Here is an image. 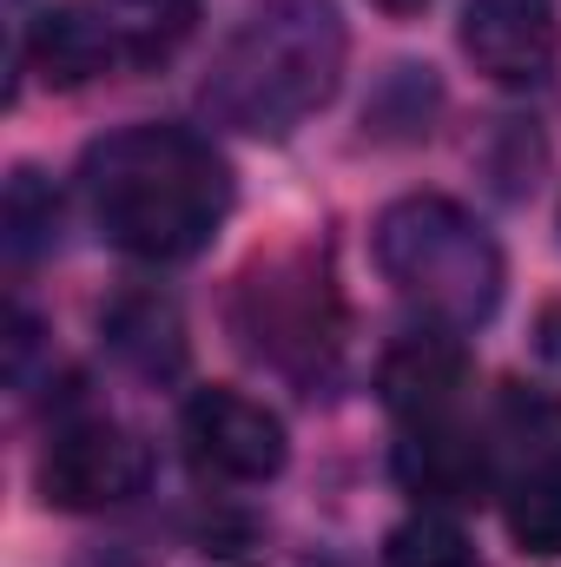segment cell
<instances>
[{
  "mask_svg": "<svg viewBox=\"0 0 561 567\" xmlns=\"http://www.w3.org/2000/svg\"><path fill=\"white\" fill-rule=\"evenodd\" d=\"M20 60H27V73L40 86L80 93V86H93L120 60V47H113V33H106L93 0H47L27 20V33H20Z\"/></svg>",
  "mask_w": 561,
  "mask_h": 567,
  "instance_id": "9c48e42d",
  "label": "cell"
},
{
  "mask_svg": "<svg viewBox=\"0 0 561 567\" xmlns=\"http://www.w3.org/2000/svg\"><path fill=\"white\" fill-rule=\"evenodd\" d=\"M100 337H106L113 363L145 383H172L185 370V317L152 284H126L100 303Z\"/></svg>",
  "mask_w": 561,
  "mask_h": 567,
  "instance_id": "8fae6325",
  "label": "cell"
},
{
  "mask_svg": "<svg viewBox=\"0 0 561 567\" xmlns=\"http://www.w3.org/2000/svg\"><path fill=\"white\" fill-rule=\"evenodd\" d=\"M397 482L417 495L422 508H476V502L502 482L496 442L456 429L449 416L410 423V435L397 442Z\"/></svg>",
  "mask_w": 561,
  "mask_h": 567,
  "instance_id": "ba28073f",
  "label": "cell"
},
{
  "mask_svg": "<svg viewBox=\"0 0 561 567\" xmlns=\"http://www.w3.org/2000/svg\"><path fill=\"white\" fill-rule=\"evenodd\" d=\"M0 225H7V258H13V265H33V258H47V251L60 245V198H53V185H47L33 165H20V172L7 178V212H0Z\"/></svg>",
  "mask_w": 561,
  "mask_h": 567,
  "instance_id": "5bb4252c",
  "label": "cell"
},
{
  "mask_svg": "<svg viewBox=\"0 0 561 567\" xmlns=\"http://www.w3.org/2000/svg\"><path fill=\"white\" fill-rule=\"evenodd\" d=\"M384 567H482V555L469 548V535L442 515H410L384 535Z\"/></svg>",
  "mask_w": 561,
  "mask_h": 567,
  "instance_id": "9a60e30c",
  "label": "cell"
},
{
  "mask_svg": "<svg viewBox=\"0 0 561 567\" xmlns=\"http://www.w3.org/2000/svg\"><path fill=\"white\" fill-rule=\"evenodd\" d=\"M462 53L476 60L482 80H496L509 93L542 86L561 53L555 0H469L462 7Z\"/></svg>",
  "mask_w": 561,
  "mask_h": 567,
  "instance_id": "52a82bcc",
  "label": "cell"
},
{
  "mask_svg": "<svg viewBox=\"0 0 561 567\" xmlns=\"http://www.w3.org/2000/svg\"><path fill=\"white\" fill-rule=\"evenodd\" d=\"M542 350L561 363V303H549V310H542Z\"/></svg>",
  "mask_w": 561,
  "mask_h": 567,
  "instance_id": "2e32d148",
  "label": "cell"
},
{
  "mask_svg": "<svg viewBox=\"0 0 561 567\" xmlns=\"http://www.w3.org/2000/svg\"><path fill=\"white\" fill-rule=\"evenodd\" d=\"M178 423H185V449H192L198 475H218V482H238V488L272 482L284 468V455H290L278 416H272L258 396L225 390V383L198 390Z\"/></svg>",
  "mask_w": 561,
  "mask_h": 567,
  "instance_id": "8992f818",
  "label": "cell"
},
{
  "mask_svg": "<svg viewBox=\"0 0 561 567\" xmlns=\"http://www.w3.org/2000/svg\"><path fill=\"white\" fill-rule=\"evenodd\" d=\"M377 271L397 284V297L422 310L442 330H476L496 317L502 303V245L489 238V225L442 198V192H410L397 205H384L377 218Z\"/></svg>",
  "mask_w": 561,
  "mask_h": 567,
  "instance_id": "3957f363",
  "label": "cell"
},
{
  "mask_svg": "<svg viewBox=\"0 0 561 567\" xmlns=\"http://www.w3.org/2000/svg\"><path fill=\"white\" fill-rule=\"evenodd\" d=\"M145 475H152L145 442L133 429H120L106 410H67L47 429V449H40V468H33L40 502L60 508V515L120 508L145 488Z\"/></svg>",
  "mask_w": 561,
  "mask_h": 567,
  "instance_id": "5b68a950",
  "label": "cell"
},
{
  "mask_svg": "<svg viewBox=\"0 0 561 567\" xmlns=\"http://www.w3.org/2000/svg\"><path fill=\"white\" fill-rule=\"evenodd\" d=\"M377 13H390V20H417L422 7H436V0H370Z\"/></svg>",
  "mask_w": 561,
  "mask_h": 567,
  "instance_id": "e0dca14e",
  "label": "cell"
},
{
  "mask_svg": "<svg viewBox=\"0 0 561 567\" xmlns=\"http://www.w3.org/2000/svg\"><path fill=\"white\" fill-rule=\"evenodd\" d=\"M80 192L100 238L140 265L198 258L232 218V165L192 126H120L93 140Z\"/></svg>",
  "mask_w": 561,
  "mask_h": 567,
  "instance_id": "6da1fadb",
  "label": "cell"
},
{
  "mask_svg": "<svg viewBox=\"0 0 561 567\" xmlns=\"http://www.w3.org/2000/svg\"><path fill=\"white\" fill-rule=\"evenodd\" d=\"M502 515L522 555L555 561L561 555V449H536L502 475Z\"/></svg>",
  "mask_w": 561,
  "mask_h": 567,
  "instance_id": "7c38bea8",
  "label": "cell"
},
{
  "mask_svg": "<svg viewBox=\"0 0 561 567\" xmlns=\"http://www.w3.org/2000/svg\"><path fill=\"white\" fill-rule=\"evenodd\" d=\"M462 383H469V350H462L456 330H442V323L404 330V337L384 350V363H377V390H384V403H390L404 423H436V416H449L456 396H462Z\"/></svg>",
  "mask_w": 561,
  "mask_h": 567,
  "instance_id": "30bf717a",
  "label": "cell"
},
{
  "mask_svg": "<svg viewBox=\"0 0 561 567\" xmlns=\"http://www.w3.org/2000/svg\"><path fill=\"white\" fill-rule=\"evenodd\" d=\"M232 330L245 337V350L258 363L284 370L290 383L317 390L330 383L337 357H344V297H337V271L304 245V251H278L258 258L238 297H232Z\"/></svg>",
  "mask_w": 561,
  "mask_h": 567,
  "instance_id": "277c9868",
  "label": "cell"
},
{
  "mask_svg": "<svg viewBox=\"0 0 561 567\" xmlns=\"http://www.w3.org/2000/svg\"><path fill=\"white\" fill-rule=\"evenodd\" d=\"M344 13L337 0H258L205 73V113L252 140H290L344 86Z\"/></svg>",
  "mask_w": 561,
  "mask_h": 567,
  "instance_id": "7a4b0ae2",
  "label": "cell"
},
{
  "mask_svg": "<svg viewBox=\"0 0 561 567\" xmlns=\"http://www.w3.org/2000/svg\"><path fill=\"white\" fill-rule=\"evenodd\" d=\"M126 66H165L198 33V0H93Z\"/></svg>",
  "mask_w": 561,
  "mask_h": 567,
  "instance_id": "4fadbf2b",
  "label": "cell"
}]
</instances>
